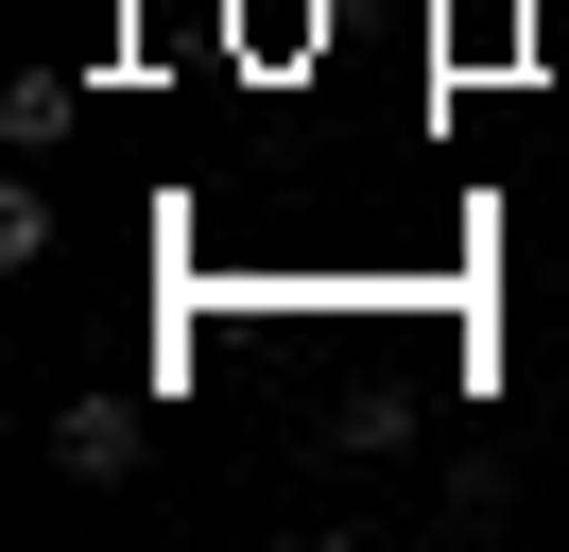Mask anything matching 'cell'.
<instances>
[{
    "instance_id": "cell-1",
    "label": "cell",
    "mask_w": 569,
    "mask_h": 552,
    "mask_svg": "<svg viewBox=\"0 0 569 552\" xmlns=\"http://www.w3.org/2000/svg\"><path fill=\"white\" fill-rule=\"evenodd\" d=\"M139 397H70V414H52V466H70V483H139Z\"/></svg>"
},
{
    "instance_id": "cell-3",
    "label": "cell",
    "mask_w": 569,
    "mask_h": 552,
    "mask_svg": "<svg viewBox=\"0 0 569 552\" xmlns=\"http://www.w3.org/2000/svg\"><path fill=\"white\" fill-rule=\"evenodd\" d=\"M52 259V190H36V172H0V276H36Z\"/></svg>"
},
{
    "instance_id": "cell-2",
    "label": "cell",
    "mask_w": 569,
    "mask_h": 552,
    "mask_svg": "<svg viewBox=\"0 0 569 552\" xmlns=\"http://www.w3.org/2000/svg\"><path fill=\"white\" fill-rule=\"evenodd\" d=\"M70 121H87V87H70V69H18V87H0V156H52Z\"/></svg>"
}]
</instances>
